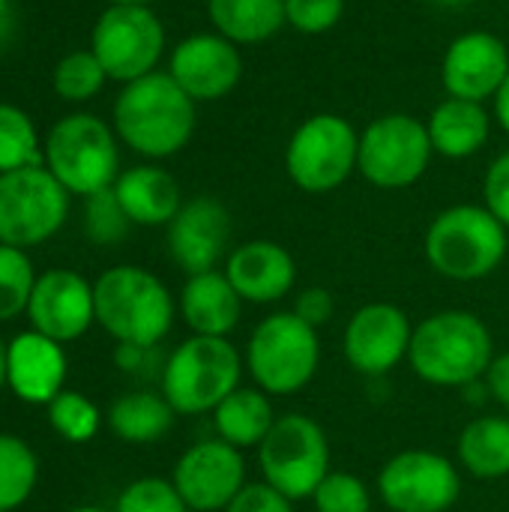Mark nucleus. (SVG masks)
<instances>
[{"mask_svg": "<svg viewBox=\"0 0 509 512\" xmlns=\"http://www.w3.org/2000/svg\"><path fill=\"white\" fill-rule=\"evenodd\" d=\"M492 117H495V123L509 135V75L507 81L501 84V90L495 93V99H492Z\"/></svg>", "mask_w": 509, "mask_h": 512, "instance_id": "c03bdc74", "label": "nucleus"}, {"mask_svg": "<svg viewBox=\"0 0 509 512\" xmlns=\"http://www.w3.org/2000/svg\"><path fill=\"white\" fill-rule=\"evenodd\" d=\"M411 318L396 303H366L360 306L342 333V351L348 366L363 378H384L411 351Z\"/></svg>", "mask_w": 509, "mask_h": 512, "instance_id": "2eb2a0df", "label": "nucleus"}, {"mask_svg": "<svg viewBox=\"0 0 509 512\" xmlns=\"http://www.w3.org/2000/svg\"><path fill=\"white\" fill-rule=\"evenodd\" d=\"M114 512H192L186 507V501L180 498V492L174 489L171 480L162 477H141L135 483H129L117 504Z\"/></svg>", "mask_w": 509, "mask_h": 512, "instance_id": "c9c22d12", "label": "nucleus"}, {"mask_svg": "<svg viewBox=\"0 0 509 512\" xmlns=\"http://www.w3.org/2000/svg\"><path fill=\"white\" fill-rule=\"evenodd\" d=\"M36 285L33 261L24 249L0 243V321H12L27 312Z\"/></svg>", "mask_w": 509, "mask_h": 512, "instance_id": "2f4dec72", "label": "nucleus"}, {"mask_svg": "<svg viewBox=\"0 0 509 512\" xmlns=\"http://www.w3.org/2000/svg\"><path fill=\"white\" fill-rule=\"evenodd\" d=\"M114 195L126 210V216L132 219V225H144V228H159V225L168 228L183 207L180 183L174 180L171 171L159 165H132L120 171L114 183Z\"/></svg>", "mask_w": 509, "mask_h": 512, "instance_id": "5701e85b", "label": "nucleus"}, {"mask_svg": "<svg viewBox=\"0 0 509 512\" xmlns=\"http://www.w3.org/2000/svg\"><path fill=\"white\" fill-rule=\"evenodd\" d=\"M243 297L225 276V270H207L186 276L177 309L192 336L228 339L243 318Z\"/></svg>", "mask_w": 509, "mask_h": 512, "instance_id": "4be33fe9", "label": "nucleus"}, {"mask_svg": "<svg viewBox=\"0 0 509 512\" xmlns=\"http://www.w3.org/2000/svg\"><path fill=\"white\" fill-rule=\"evenodd\" d=\"M509 75L507 42L492 30L459 33L441 60V84L453 99L489 102Z\"/></svg>", "mask_w": 509, "mask_h": 512, "instance_id": "6ab92c4d", "label": "nucleus"}, {"mask_svg": "<svg viewBox=\"0 0 509 512\" xmlns=\"http://www.w3.org/2000/svg\"><path fill=\"white\" fill-rule=\"evenodd\" d=\"M345 15V0H285V21L303 36L330 33Z\"/></svg>", "mask_w": 509, "mask_h": 512, "instance_id": "e433bc0d", "label": "nucleus"}, {"mask_svg": "<svg viewBox=\"0 0 509 512\" xmlns=\"http://www.w3.org/2000/svg\"><path fill=\"white\" fill-rule=\"evenodd\" d=\"M105 81H108V72L102 69V63L96 60V54L90 48L69 51L66 57L57 60V66L51 72V87L66 102H87V99L99 96Z\"/></svg>", "mask_w": 509, "mask_h": 512, "instance_id": "7c9ffc66", "label": "nucleus"}, {"mask_svg": "<svg viewBox=\"0 0 509 512\" xmlns=\"http://www.w3.org/2000/svg\"><path fill=\"white\" fill-rule=\"evenodd\" d=\"M291 312H294L300 321H306L309 327L321 330V327H327V324L333 321V315H336V297H333L327 288L312 285V288H306V291L297 294Z\"/></svg>", "mask_w": 509, "mask_h": 512, "instance_id": "ea45409f", "label": "nucleus"}, {"mask_svg": "<svg viewBox=\"0 0 509 512\" xmlns=\"http://www.w3.org/2000/svg\"><path fill=\"white\" fill-rule=\"evenodd\" d=\"M432 3H438V6H444V9H465V6H471L474 0H432Z\"/></svg>", "mask_w": 509, "mask_h": 512, "instance_id": "a18cd8bd", "label": "nucleus"}, {"mask_svg": "<svg viewBox=\"0 0 509 512\" xmlns=\"http://www.w3.org/2000/svg\"><path fill=\"white\" fill-rule=\"evenodd\" d=\"M42 165V141L27 111L0 102V174Z\"/></svg>", "mask_w": 509, "mask_h": 512, "instance_id": "c756f323", "label": "nucleus"}, {"mask_svg": "<svg viewBox=\"0 0 509 512\" xmlns=\"http://www.w3.org/2000/svg\"><path fill=\"white\" fill-rule=\"evenodd\" d=\"M273 396H267L258 387H237L216 411H213V429L216 438H222L225 444L237 447V450H258L261 441L267 438V432L276 423V411H273Z\"/></svg>", "mask_w": 509, "mask_h": 512, "instance_id": "393cba45", "label": "nucleus"}, {"mask_svg": "<svg viewBox=\"0 0 509 512\" xmlns=\"http://www.w3.org/2000/svg\"><path fill=\"white\" fill-rule=\"evenodd\" d=\"M231 246V213L219 198L198 195L183 201L168 225V255L186 273H207L225 264Z\"/></svg>", "mask_w": 509, "mask_h": 512, "instance_id": "a211bd4d", "label": "nucleus"}, {"mask_svg": "<svg viewBox=\"0 0 509 512\" xmlns=\"http://www.w3.org/2000/svg\"><path fill=\"white\" fill-rule=\"evenodd\" d=\"M96 300V324L117 345H141L156 348L174 324L177 303L168 285L135 264L108 267L93 282Z\"/></svg>", "mask_w": 509, "mask_h": 512, "instance_id": "7ed1b4c3", "label": "nucleus"}, {"mask_svg": "<svg viewBox=\"0 0 509 512\" xmlns=\"http://www.w3.org/2000/svg\"><path fill=\"white\" fill-rule=\"evenodd\" d=\"M30 330L66 345L81 339L96 324L93 285L66 267H54L36 276L30 303H27Z\"/></svg>", "mask_w": 509, "mask_h": 512, "instance_id": "f3484780", "label": "nucleus"}, {"mask_svg": "<svg viewBox=\"0 0 509 512\" xmlns=\"http://www.w3.org/2000/svg\"><path fill=\"white\" fill-rule=\"evenodd\" d=\"M258 468L267 486L285 498L306 501L330 474L327 432L306 414L276 417L273 429L258 447Z\"/></svg>", "mask_w": 509, "mask_h": 512, "instance_id": "1a4fd4ad", "label": "nucleus"}, {"mask_svg": "<svg viewBox=\"0 0 509 512\" xmlns=\"http://www.w3.org/2000/svg\"><path fill=\"white\" fill-rule=\"evenodd\" d=\"M207 18L234 45H261L288 24L285 0H207Z\"/></svg>", "mask_w": 509, "mask_h": 512, "instance_id": "bb28decb", "label": "nucleus"}, {"mask_svg": "<svg viewBox=\"0 0 509 512\" xmlns=\"http://www.w3.org/2000/svg\"><path fill=\"white\" fill-rule=\"evenodd\" d=\"M309 501L315 512H372V489L351 471H330Z\"/></svg>", "mask_w": 509, "mask_h": 512, "instance_id": "f704fd0d", "label": "nucleus"}, {"mask_svg": "<svg viewBox=\"0 0 509 512\" xmlns=\"http://www.w3.org/2000/svg\"><path fill=\"white\" fill-rule=\"evenodd\" d=\"M171 483L192 512H225L246 486L243 450L222 438L198 441L177 459Z\"/></svg>", "mask_w": 509, "mask_h": 512, "instance_id": "4468645a", "label": "nucleus"}, {"mask_svg": "<svg viewBox=\"0 0 509 512\" xmlns=\"http://www.w3.org/2000/svg\"><path fill=\"white\" fill-rule=\"evenodd\" d=\"M177 411L162 393H126L108 408L111 432L126 444H156L174 429Z\"/></svg>", "mask_w": 509, "mask_h": 512, "instance_id": "cd10ccee", "label": "nucleus"}, {"mask_svg": "<svg viewBox=\"0 0 509 512\" xmlns=\"http://www.w3.org/2000/svg\"><path fill=\"white\" fill-rule=\"evenodd\" d=\"M483 384L489 390V399H495L509 414V351L507 354H495Z\"/></svg>", "mask_w": 509, "mask_h": 512, "instance_id": "a19ab883", "label": "nucleus"}, {"mask_svg": "<svg viewBox=\"0 0 509 512\" xmlns=\"http://www.w3.org/2000/svg\"><path fill=\"white\" fill-rule=\"evenodd\" d=\"M90 51L111 81L129 84L159 69L165 27L153 6H108L93 24Z\"/></svg>", "mask_w": 509, "mask_h": 512, "instance_id": "f8f14e48", "label": "nucleus"}, {"mask_svg": "<svg viewBox=\"0 0 509 512\" xmlns=\"http://www.w3.org/2000/svg\"><path fill=\"white\" fill-rule=\"evenodd\" d=\"M39 462L27 441L0 432V512L18 510L36 489Z\"/></svg>", "mask_w": 509, "mask_h": 512, "instance_id": "c85d7f7f", "label": "nucleus"}, {"mask_svg": "<svg viewBox=\"0 0 509 512\" xmlns=\"http://www.w3.org/2000/svg\"><path fill=\"white\" fill-rule=\"evenodd\" d=\"M153 351L156 348H141V345H117L114 348V363L120 372H129V375H141L144 366L153 360Z\"/></svg>", "mask_w": 509, "mask_h": 512, "instance_id": "79ce46f5", "label": "nucleus"}, {"mask_svg": "<svg viewBox=\"0 0 509 512\" xmlns=\"http://www.w3.org/2000/svg\"><path fill=\"white\" fill-rule=\"evenodd\" d=\"M111 126L117 138L144 159L177 156L195 135L198 102L162 69L123 84L114 99Z\"/></svg>", "mask_w": 509, "mask_h": 512, "instance_id": "f257e3e1", "label": "nucleus"}, {"mask_svg": "<svg viewBox=\"0 0 509 512\" xmlns=\"http://www.w3.org/2000/svg\"><path fill=\"white\" fill-rule=\"evenodd\" d=\"M48 423L63 441L87 444V441L96 438V432L102 426V414L87 396L63 390L48 402Z\"/></svg>", "mask_w": 509, "mask_h": 512, "instance_id": "473e14b6", "label": "nucleus"}, {"mask_svg": "<svg viewBox=\"0 0 509 512\" xmlns=\"http://www.w3.org/2000/svg\"><path fill=\"white\" fill-rule=\"evenodd\" d=\"M6 387V342L0 339V390Z\"/></svg>", "mask_w": 509, "mask_h": 512, "instance_id": "de8ad7c7", "label": "nucleus"}, {"mask_svg": "<svg viewBox=\"0 0 509 512\" xmlns=\"http://www.w3.org/2000/svg\"><path fill=\"white\" fill-rule=\"evenodd\" d=\"M509 252V231L486 204H453L441 210L423 237L429 267L450 282L489 279Z\"/></svg>", "mask_w": 509, "mask_h": 512, "instance_id": "20e7f679", "label": "nucleus"}, {"mask_svg": "<svg viewBox=\"0 0 509 512\" xmlns=\"http://www.w3.org/2000/svg\"><path fill=\"white\" fill-rule=\"evenodd\" d=\"M15 36H18V9H15V0H0V51L6 45H12Z\"/></svg>", "mask_w": 509, "mask_h": 512, "instance_id": "37998d69", "label": "nucleus"}, {"mask_svg": "<svg viewBox=\"0 0 509 512\" xmlns=\"http://www.w3.org/2000/svg\"><path fill=\"white\" fill-rule=\"evenodd\" d=\"M225 276L252 306H273L297 285V261L276 240H246L234 246L222 264Z\"/></svg>", "mask_w": 509, "mask_h": 512, "instance_id": "aec40b11", "label": "nucleus"}, {"mask_svg": "<svg viewBox=\"0 0 509 512\" xmlns=\"http://www.w3.org/2000/svg\"><path fill=\"white\" fill-rule=\"evenodd\" d=\"M243 363L267 396H294L318 375L321 336L294 312H273L249 333Z\"/></svg>", "mask_w": 509, "mask_h": 512, "instance_id": "0eeeda50", "label": "nucleus"}, {"mask_svg": "<svg viewBox=\"0 0 509 512\" xmlns=\"http://www.w3.org/2000/svg\"><path fill=\"white\" fill-rule=\"evenodd\" d=\"M69 216V192L45 165L0 174V243L30 249L51 240Z\"/></svg>", "mask_w": 509, "mask_h": 512, "instance_id": "9b49d317", "label": "nucleus"}, {"mask_svg": "<svg viewBox=\"0 0 509 512\" xmlns=\"http://www.w3.org/2000/svg\"><path fill=\"white\" fill-rule=\"evenodd\" d=\"M492 360L495 339L477 312L444 309L414 324L408 363L432 387L465 390L486 378Z\"/></svg>", "mask_w": 509, "mask_h": 512, "instance_id": "f03ea898", "label": "nucleus"}, {"mask_svg": "<svg viewBox=\"0 0 509 512\" xmlns=\"http://www.w3.org/2000/svg\"><path fill=\"white\" fill-rule=\"evenodd\" d=\"M66 512H108V510H102V507H72V510H66Z\"/></svg>", "mask_w": 509, "mask_h": 512, "instance_id": "09e8293b", "label": "nucleus"}, {"mask_svg": "<svg viewBox=\"0 0 509 512\" xmlns=\"http://www.w3.org/2000/svg\"><path fill=\"white\" fill-rule=\"evenodd\" d=\"M66 351L60 342L24 330L6 342V384L27 405H48L66 384Z\"/></svg>", "mask_w": 509, "mask_h": 512, "instance_id": "412c9836", "label": "nucleus"}, {"mask_svg": "<svg viewBox=\"0 0 509 512\" xmlns=\"http://www.w3.org/2000/svg\"><path fill=\"white\" fill-rule=\"evenodd\" d=\"M360 159V132L351 120L321 111L306 117L288 138L285 171L300 192L327 195L348 183Z\"/></svg>", "mask_w": 509, "mask_h": 512, "instance_id": "6e6552de", "label": "nucleus"}, {"mask_svg": "<svg viewBox=\"0 0 509 512\" xmlns=\"http://www.w3.org/2000/svg\"><path fill=\"white\" fill-rule=\"evenodd\" d=\"M189 99L195 102H216L237 90L243 81V54L240 45L210 33H192L180 39L168 57L165 69Z\"/></svg>", "mask_w": 509, "mask_h": 512, "instance_id": "dca6fc26", "label": "nucleus"}, {"mask_svg": "<svg viewBox=\"0 0 509 512\" xmlns=\"http://www.w3.org/2000/svg\"><path fill=\"white\" fill-rule=\"evenodd\" d=\"M108 6H153L156 0H105Z\"/></svg>", "mask_w": 509, "mask_h": 512, "instance_id": "49530a36", "label": "nucleus"}, {"mask_svg": "<svg viewBox=\"0 0 509 512\" xmlns=\"http://www.w3.org/2000/svg\"><path fill=\"white\" fill-rule=\"evenodd\" d=\"M120 138L96 114H66L42 141V165L69 195L90 198L111 189L120 177Z\"/></svg>", "mask_w": 509, "mask_h": 512, "instance_id": "423d86ee", "label": "nucleus"}, {"mask_svg": "<svg viewBox=\"0 0 509 512\" xmlns=\"http://www.w3.org/2000/svg\"><path fill=\"white\" fill-rule=\"evenodd\" d=\"M132 228V219L126 216V210L120 207L114 186L102 189L90 198H84V234L96 243V246H114L120 243Z\"/></svg>", "mask_w": 509, "mask_h": 512, "instance_id": "72a5a7b5", "label": "nucleus"}, {"mask_svg": "<svg viewBox=\"0 0 509 512\" xmlns=\"http://www.w3.org/2000/svg\"><path fill=\"white\" fill-rule=\"evenodd\" d=\"M375 489L390 512H450L462 498V471L435 450H402L384 462Z\"/></svg>", "mask_w": 509, "mask_h": 512, "instance_id": "ddd939ff", "label": "nucleus"}, {"mask_svg": "<svg viewBox=\"0 0 509 512\" xmlns=\"http://www.w3.org/2000/svg\"><path fill=\"white\" fill-rule=\"evenodd\" d=\"M459 468L477 480L509 477V417L483 414L474 417L456 441Z\"/></svg>", "mask_w": 509, "mask_h": 512, "instance_id": "a878e982", "label": "nucleus"}, {"mask_svg": "<svg viewBox=\"0 0 509 512\" xmlns=\"http://www.w3.org/2000/svg\"><path fill=\"white\" fill-rule=\"evenodd\" d=\"M432 141L426 120L393 111L375 117L360 132L357 171L375 189L399 192L414 186L432 165Z\"/></svg>", "mask_w": 509, "mask_h": 512, "instance_id": "9d476101", "label": "nucleus"}, {"mask_svg": "<svg viewBox=\"0 0 509 512\" xmlns=\"http://www.w3.org/2000/svg\"><path fill=\"white\" fill-rule=\"evenodd\" d=\"M243 369V354L231 345V339L189 336L165 360L159 387L177 414H213L240 387Z\"/></svg>", "mask_w": 509, "mask_h": 512, "instance_id": "39448f33", "label": "nucleus"}, {"mask_svg": "<svg viewBox=\"0 0 509 512\" xmlns=\"http://www.w3.org/2000/svg\"><path fill=\"white\" fill-rule=\"evenodd\" d=\"M483 204L509 231V150L492 159L483 177Z\"/></svg>", "mask_w": 509, "mask_h": 512, "instance_id": "4c0bfd02", "label": "nucleus"}, {"mask_svg": "<svg viewBox=\"0 0 509 512\" xmlns=\"http://www.w3.org/2000/svg\"><path fill=\"white\" fill-rule=\"evenodd\" d=\"M225 512H294V501L267 483H246Z\"/></svg>", "mask_w": 509, "mask_h": 512, "instance_id": "58836bf2", "label": "nucleus"}, {"mask_svg": "<svg viewBox=\"0 0 509 512\" xmlns=\"http://www.w3.org/2000/svg\"><path fill=\"white\" fill-rule=\"evenodd\" d=\"M492 114L483 102L453 99L438 102L426 120L432 150L444 159H471L477 156L492 135Z\"/></svg>", "mask_w": 509, "mask_h": 512, "instance_id": "b1692460", "label": "nucleus"}]
</instances>
